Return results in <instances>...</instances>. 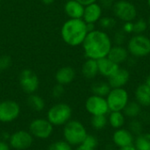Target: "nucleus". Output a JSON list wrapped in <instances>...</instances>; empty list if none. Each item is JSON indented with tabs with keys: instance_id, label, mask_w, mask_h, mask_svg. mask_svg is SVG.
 <instances>
[{
	"instance_id": "nucleus-37",
	"label": "nucleus",
	"mask_w": 150,
	"mask_h": 150,
	"mask_svg": "<svg viewBox=\"0 0 150 150\" xmlns=\"http://www.w3.org/2000/svg\"><path fill=\"white\" fill-rule=\"evenodd\" d=\"M98 2L103 8H112L115 0H98Z\"/></svg>"
},
{
	"instance_id": "nucleus-35",
	"label": "nucleus",
	"mask_w": 150,
	"mask_h": 150,
	"mask_svg": "<svg viewBox=\"0 0 150 150\" xmlns=\"http://www.w3.org/2000/svg\"><path fill=\"white\" fill-rule=\"evenodd\" d=\"M125 41H126V33L122 30L117 31L113 36V42H115L116 45H123Z\"/></svg>"
},
{
	"instance_id": "nucleus-34",
	"label": "nucleus",
	"mask_w": 150,
	"mask_h": 150,
	"mask_svg": "<svg viewBox=\"0 0 150 150\" xmlns=\"http://www.w3.org/2000/svg\"><path fill=\"white\" fill-rule=\"evenodd\" d=\"M64 92H65L64 86L62 84H59V83L54 84L52 89V96H53V98H57V99L61 98L64 95Z\"/></svg>"
},
{
	"instance_id": "nucleus-39",
	"label": "nucleus",
	"mask_w": 150,
	"mask_h": 150,
	"mask_svg": "<svg viewBox=\"0 0 150 150\" xmlns=\"http://www.w3.org/2000/svg\"><path fill=\"white\" fill-rule=\"evenodd\" d=\"M76 1H78L79 3H81L82 4H83L85 6V5H88V4H92V3H96L98 0H76Z\"/></svg>"
},
{
	"instance_id": "nucleus-40",
	"label": "nucleus",
	"mask_w": 150,
	"mask_h": 150,
	"mask_svg": "<svg viewBox=\"0 0 150 150\" xmlns=\"http://www.w3.org/2000/svg\"><path fill=\"white\" fill-rule=\"evenodd\" d=\"M119 150H137L135 149V147L134 145L131 146H127V147H124V148H120L119 149Z\"/></svg>"
},
{
	"instance_id": "nucleus-11",
	"label": "nucleus",
	"mask_w": 150,
	"mask_h": 150,
	"mask_svg": "<svg viewBox=\"0 0 150 150\" xmlns=\"http://www.w3.org/2000/svg\"><path fill=\"white\" fill-rule=\"evenodd\" d=\"M21 112L20 105L12 99L0 101V122L11 123L16 120Z\"/></svg>"
},
{
	"instance_id": "nucleus-6",
	"label": "nucleus",
	"mask_w": 150,
	"mask_h": 150,
	"mask_svg": "<svg viewBox=\"0 0 150 150\" xmlns=\"http://www.w3.org/2000/svg\"><path fill=\"white\" fill-rule=\"evenodd\" d=\"M114 16L123 22H133L137 18L138 11L136 6L127 0H118L112 5Z\"/></svg>"
},
{
	"instance_id": "nucleus-26",
	"label": "nucleus",
	"mask_w": 150,
	"mask_h": 150,
	"mask_svg": "<svg viewBox=\"0 0 150 150\" xmlns=\"http://www.w3.org/2000/svg\"><path fill=\"white\" fill-rule=\"evenodd\" d=\"M111 86L109 85L108 82H97L92 84L91 86V91L92 94L106 98L108 93L111 91Z\"/></svg>"
},
{
	"instance_id": "nucleus-33",
	"label": "nucleus",
	"mask_w": 150,
	"mask_h": 150,
	"mask_svg": "<svg viewBox=\"0 0 150 150\" xmlns=\"http://www.w3.org/2000/svg\"><path fill=\"white\" fill-rule=\"evenodd\" d=\"M11 64H12V60L10 55L7 54L0 55V72L9 69Z\"/></svg>"
},
{
	"instance_id": "nucleus-25",
	"label": "nucleus",
	"mask_w": 150,
	"mask_h": 150,
	"mask_svg": "<svg viewBox=\"0 0 150 150\" xmlns=\"http://www.w3.org/2000/svg\"><path fill=\"white\" fill-rule=\"evenodd\" d=\"M134 146L137 150H150V133H142L136 135Z\"/></svg>"
},
{
	"instance_id": "nucleus-32",
	"label": "nucleus",
	"mask_w": 150,
	"mask_h": 150,
	"mask_svg": "<svg viewBox=\"0 0 150 150\" xmlns=\"http://www.w3.org/2000/svg\"><path fill=\"white\" fill-rule=\"evenodd\" d=\"M143 129V125L142 121H140L138 119H133L129 122L128 125V130L134 134V135H138L142 133Z\"/></svg>"
},
{
	"instance_id": "nucleus-30",
	"label": "nucleus",
	"mask_w": 150,
	"mask_h": 150,
	"mask_svg": "<svg viewBox=\"0 0 150 150\" xmlns=\"http://www.w3.org/2000/svg\"><path fill=\"white\" fill-rule=\"evenodd\" d=\"M47 150H74L73 147L69 144L64 140H58L53 142L47 148Z\"/></svg>"
},
{
	"instance_id": "nucleus-31",
	"label": "nucleus",
	"mask_w": 150,
	"mask_h": 150,
	"mask_svg": "<svg viewBox=\"0 0 150 150\" xmlns=\"http://www.w3.org/2000/svg\"><path fill=\"white\" fill-rule=\"evenodd\" d=\"M99 25L102 28V30H111L115 27L117 21L112 17H102L99 21Z\"/></svg>"
},
{
	"instance_id": "nucleus-4",
	"label": "nucleus",
	"mask_w": 150,
	"mask_h": 150,
	"mask_svg": "<svg viewBox=\"0 0 150 150\" xmlns=\"http://www.w3.org/2000/svg\"><path fill=\"white\" fill-rule=\"evenodd\" d=\"M72 108L69 105L60 102L53 105L47 112V119L54 127H63L72 118Z\"/></svg>"
},
{
	"instance_id": "nucleus-46",
	"label": "nucleus",
	"mask_w": 150,
	"mask_h": 150,
	"mask_svg": "<svg viewBox=\"0 0 150 150\" xmlns=\"http://www.w3.org/2000/svg\"><path fill=\"white\" fill-rule=\"evenodd\" d=\"M0 1H1V0H0Z\"/></svg>"
},
{
	"instance_id": "nucleus-5",
	"label": "nucleus",
	"mask_w": 150,
	"mask_h": 150,
	"mask_svg": "<svg viewBox=\"0 0 150 150\" xmlns=\"http://www.w3.org/2000/svg\"><path fill=\"white\" fill-rule=\"evenodd\" d=\"M127 49L133 57L143 58L150 54V39L142 34H134L127 41Z\"/></svg>"
},
{
	"instance_id": "nucleus-12",
	"label": "nucleus",
	"mask_w": 150,
	"mask_h": 150,
	"mask_svg": "<svg viewBox=\"0 0 150 150\" xmlns=\"http://www.w3.org/2000/svg\"><path fill=\"white\" fill-rule=\"evenodd\" d=\"M85 109L91 116L107 115L110 112L106 98L92 94L85 101Z\"/></svg>"
},
{
	"instance_id": "nucleus-9",
	"label": "nucleus",
	"mask_w": 150,
	"mask_h": 150,
	"mask_svg": "<svg viewBox=\"0 0 150 150\" xmlns=\"http://www.w3.org/2000/svg\"><path fill=\"white\" fill-rule=\"evenodd\" d=\"M34 138L28 130H18L10 134L8 143L11 149L27 150L33 143Z\"/></svg>"
},
{
	"instance_id": "nucleus-13",
	"label": "nucleus",
	"mask_w": 150,
	"mask_h": 150,
	"mask_svg": "<svg viewBox=\"0 0 150 150\" xmlns=\"http://www.w3.org/2000/svg\"><path fill=\"white\" fill-rule=\"evenodd\" d=\"M103 7L99 3H92L84 6L82 19L86 24H96L103 17Z\"/></svg>"
},
{
	"instance_id": "nucleus-27",
	"label": "nucleus",
	"mask_w": 150,
	"mask_h": 150,
	"mask_svg": "<svg viewBox=\"0 0 150 150\" xmlns=\"http://www.w3.org/2000/svg\"><path fill=\"white\" fill-rule=\"evenodd\" d=\"M98 144V141L93 134H89L86 136L84 141L78 146L75 147L74 150H96Z\"/></svg>"
},
{
	"instance_id": "nucleus-3",
	"label": "nucleus",
	"mask_w": 150,
	"mask_h": 150,
	"mask_svg": "<svg viewBox=\"0 0 150 150\" xmlns=\"http://www.w3.org/2000/svg\"><path fill=\"white\" fill-rule=\"evenodd\" d=\"M88 132L84 125L77 120H70L62 127L63 140L66 141L72 147L80 145L86 136Z\"/></svg>"
},
{
	"instance_id": "nucleus-45",
	"label": "nucleus",
	"mask_w": 150,
	"mask_h": 150,
	"mask_svg": "<svg viewBox=\"0 0 150 150\" xmlns=\"http://www.w3.org/2000/svg\"><path fill=\"white\" fill-rule=\"evenodd\" d=\"M148 25H149V26L150 27V16L149 18V19H148Z\"/></svg>"
},
{
	"instance_id": "nucleus-8",
	"label": "nucleus",
	"mask_w": 150,
	"mask_h": 150,
	"mask_svg": "<svg viewBox=\"0 0 150 150\" xmlns=\"http://www.w3.org/2000/svg\"><path fill=\"white\" fill-rule=\"evenodd\" d=\"M54 127L47 118H36L30 122L28 131L34 139L44 141L51 137Z\"/></svg>"
},
{
	"instance_id": "nucleus-28",
	"label": "nucleus",
	"mask_w": 150,
	"mask_h": 150,
	"mask_svg": "<svg viewBox=\"0 0 150 150\" xmlns=\"http://www.w3.org/2000/svg\"><path fill=\"white\" fill-rule=\"evenodd\" d=\"M91 127L95 130H102L104 129L107 124H108V118L106 115H96V116H91Z\"/></svg>"
},
{
	"instance_id": "nucleus-24",
	"label": "nucleus",
	"mask_w": 150,
	"mask_h": 150,
	"mask_svg": "<svg viewBox=\"0 0 150 150\" xmlns=\"http://www.w3.org/2000/svg\"><path fill=\"white\" fill-rule=\"evenodd\" d=\"M142 112V105L138 104L136 101H129L123 110V113L126 118L130 120L137 119Z\"/></svg>"
},
{
	"instance_id": "nucleus-44",
	"label": "nucleus",
	"mask_w": 150,
	"mask_h": 150,
	"mask_svg": "<svg viewBox=\"0 0 150 150\" xmlns=\"http://www.w3.org/2000/svg\"><path fill=\"white\" fill-rule=\"evenodd\" d=\"M147 3H148V6H149V8L150 9V0H147Z\"/></svg>"
},
{
	"instance_id": "nucleus-15",
	"label": "nucleus",
	"mask_w": 150,
	"mask_h": 150,
	"mask_svg": "<svg viewBox=\"0 0 150 150\" xmlns=\"http://www.w3.org/2000/svg\"><path fill=\"white\" fill-rule=\"evenodd\" d=\"M108 83L111 88H124L130 79V72L124 68H119L108 78Z\"/></svg>"
},
{
	"instance_id": "nucleus-29",
	"label": "nucleus",
	"mask_w": 150,
	"mask_h": 150,
	"mask_svg": "<svg viewBox=\"0 0 150 150\" xmlns=\"http://www.w3.org/2000/svg\"><path fill=\"white\" fill-rule=\"evenodd\" d=\"M149 27L148 21L144 18H138L134 21V34H142L144 33Z\"/></svg>"
},
{
	"instance_id": "nucleus-36",
	"label": "nucleus",
	"mask_w": 150,
	"mask_h": 150,
	"mask_svg": "<svg viewBox=\"0 0 150 150\" xmlns=\"http://www.w3.org/2000/svg\"><path fill=\"white\" fill-rule=\"evenodd\" d=\"M122 31L126 33H134V21L133 22H124L122 26Z\"/></svg>"
},
{
	"instance_id": "nucleus-19",
	"label": "nucleus",
	"mask_w": 150,
	"mask_h": 150,
	"mask_svg": "<svg viewBox=\"0 0 150 150\" xmlns=\"http://www.w3.org/2000/svg\"><path fill=\"white\" fill-rule=\"evenodd\" d=\"M97 62H98V74L107 78L111 76L120 68V65L113 62L108 57H104L102 59L98 60Z\"/></svg>"
},
{
	"instance_id": "nucleus-43",
	"label": "nucleus",
	"mask_w": 150,
	"mask_h": 150,
	"mask_svg": "<svg viewBox=\"0 0 150 150\" xmlns=\"http://www.w3.org/2000/svg\"><path fill=\"white\" fill-rule=\"evenodd\" d=\"M150 88V75L148 76V78H147V80H146V83H145Z\"/></svg>"
},
{
	"instance_id": "nucleus-20",
	"label": "nucleus",
	"mask_w": 150,
	"mask_h": 150,
	"mask_svg": "<svg viewBox=\"0 0 150 150\" xmlns=\"http://www.w3.org/2000/svg\"><path fill=\"white\" fill-rule=\"evenodd\" d=\"M135 101L142 105V107L150 106V88L146 83L139 84L134 91Z\"/></svg>"
},
{
	"instance_id": "nucleus-10",
	"label": "nucleus",
	"mask_w": 150,
	"mask_h": 150,
	"mask_svg": "<svg viewBox=\"0 0 150 150\" xmlns=\"http://www.w3.org/2000/svg\"><path fill=\"white\" fill-rule=\"evenodd\" d=\"M18 83L21 90L27 95L36 93L40 87V79L37 74L30 69H23L18 76Z\"/></svg>"
},
{
	"instance_id": "nucleus-38",
	"label": "nucleus",
	"mask_w": 150,
	"mask_h": 150,
	"mask_svg": "<svg viewBox=\"0 0 150 150\" xmlns=\"http://www.w3.org/2000/svg\"><path fill=\"white\" fill-rule=\"evenodd\" d=\"M0 150H11L8 142L0 140Z\"/></svg>"
},
{
	"instance_id": "nucleus-7",
	"label": "nucleus",
	"mask_w": 150,
	"mask_h": 150,
	"mask_svg": "<svg viewBox=\"0 0 150 150\" xmlns=\"http://www.w3.org/2000/svg\"><path fill=\"white\" fill-rule=\"evenodd\" d=\"M105 98L110 112H123L129 102V95L125 88H112Z\"/></svg>"
},
{
	"instance_id": "nucleus-42",
	"label": "nucleus",
	"mask_w": 150,
	"mask_h": 150,
	"mask_svg": "<svg viewBox=\"0 0 150 150\" xmlns=\"http://www.w3.org/2000/svg\"><path fill=\"white\" fill-rule=\"evenodd\" d=\"M54 1H55V0H41V2H42L44 4H46V5H50V4H52Z\"/></svg>"
},
{
	"instance_id": "nucleus-16",
	"label": "nucleus",
	"mask_w": 150,
	"mask_h": 150,
	"mask_svg": "<svg viewBox=\"0 0 150 150\" xmlns=\"http://www.w3.org/2000/svg\"><path fill=\"white\" fill-rule=\"evenodd\" d=\"M76 70L71 66H63L60 68L54 75V79L56 83L62 84L63 86L70 84L76 78Z\"/></svg>"
},
{
	"instance_id": "nucleus-14",
	"label": "nucleus",
	"mask_w": 150,
	"mask_h": 150,
	"mask_svg": "<svg viewBox=\"0 0 150 150\" xmlns=\"http://www.w3.org/2000/svg\"><path fill=\"white\" fill-rule=\"evenodd\" d=\"M134 135L128 129L121 127L116 129L112 134V142L119 149L134 145Z\"/></svg>"
},
{
	"instance_id": "nucleus-22",
	"label": "nucleus",
	"mask_w": 150,
	"mask_h": 150,
	"mask_svg": "<svg viewBox=\"0 0 150 150\" xmlns=\"http://www.w3.org/2000/svg\"><path fill=\"white\" fill-rule=\"evenodd\" d=\"M26 102H27L28 106L36 112H42L46 107V103H45L44 98L36 93L28 95Z\"/></svg>"
},
{
	"instance_id": "nucleus-23",
	"label": "nucleus",
	"mask_w": 150,
	"mask_h": 150,
	"mask_svg": "<svg viewBox=\"0 0 150 150\" xmlns=\"http://www.w3.org/2000/svg\"><path fill=\"white\" fill-rule=\"evenodd\" d=\"M126 122V117L123 112H110L108 117V123L109 125L116 129L123 127Z\"/></svg>"
},
{
	"instance_id": "nucleus-2",
	"label": "nucleus",
	"mask_w": 150,
	"mask_h": 150,
	"mask_svg": "<svg viewBox=\"0 0 150 150\" xmlns=\"http://www.w3.org/2000/svg\"><path fill=\"white\" fill-rule=\"evenodd\" d=\"M88 33L87 24L82 18H69L61 28L62 40L70 47L82 46Z\"/></svg>"
},
{
	"instance_id": "nucleus-21",
	"label": "nucleus",
	"mask_w": 150,
	"mask_h": 150,
	"mask_svg": "<svg viewBox=\"0 0 150 150\" xmlns=\"http://www.w3.org/2000/svg\"><path fill=\"white\" fill-rule=\"evenodd\" d=\"M81 72L86 79H94L98 75V68L97 60L86 59L81 68Z\"/></svg>"
},
{
	"instance_id": "nucleus-1",
	"label": "nucleus",
	"mask_w": 150,
	"mask_h": 150,
	"mask_svg": "<svg viewBox=\"0 0 150 150\" xmlns=\"http://www.w3.org/2000/svg\"><path fill=\"white\" fill-rule=\"evenodd\" d=\"M82 47L86 59L98 61L107 57L112 47V40L105 31L95 29L88 33Z\"/></svg>"
},
{
	"instance_id": "nucleus-17",
	"label": "nucleus",
	"mask_w": 150,
	"mask_h": 150,
	"mask_svg": "<svg viewBox=\"0 0 150 150\" xmlns=\"http://www.w3.org/2000/svg\"><path fill=\"white\" fill-rule=\"evenodd\" d=\"M64 12L69 18H82L84 5L76 0H68L64 4Z\"/></svg>"
},
{
	"instance_id": "nucleus-41",
	"label": "nucleus",
	"mask_w": 150,
	"mask_h": 150,
	"mask_svg": "<svg viewBox=\"0 0 150 150\" xmlns=\"http://www.w3.org/2000/svg\"><path fill=\"white\" fill-rule=\"evenodd\" d=\"M87 29L88 32H91L93 30H95V24H87Z\"/></svg>"
},
{
	"instance_id": "nucleus-18",
	"label": "nucleus",
	"mask_w": 150,
	"mask_h": 150,
	"mask_svg": "<svg viewBox=\"0 0 150 150\" xmlns=\"http://www.w3.org/2000/svg\"><path fill=\"white\" fill-rule=\"evenodd\" d=\"M107 57L113 62L120 65L128 60L129 53L127 47H125L123 45H112Z\"/></svg>"
}]
</instances>
